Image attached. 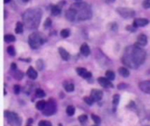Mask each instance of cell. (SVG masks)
I'll use <instances>...</instances> for the list:
<instances>
[{
	"label": "cell",
	"mask_w": 150,
	"mask_h": 126,
	"mask_svg": "<svg viewBox=\"0 0 150 126\" xmlns=\"http://www.w3.org/2000/svg\"><path fill=\"white\" fill-rule=\"evenodd\" d=\"M146 59V53L139 46H132L126 49L122 58L123 63L131 68H137Z\"/></svg>",
	"instance_id": "6da1fadb"
},
{
	"label": "cell",
	"mask_w": 150,
	"mask_h": 126,
	"mask_svg": "<svg viewBox=\"0 0 150 126\" xmlns=\"http://www.w3.org/2000/svg\"><path fill=\"white\" fill-rule=\"evenodd\" d=\"M42 12L39 8L28 9L23 14V21L28 29H35L39 26Z\"/></svg>",
	"instance_id": "7a4b0ae2"
},
{
	"label": "cell",
	"mask_w": 150,
	"mask_h": 126,
	"mask_svg": "<svg viewBox=\"0 0 150 126\" xmlns=\"http://www.w3.org/2000/svg\"><path fill=\"white\" fill-rule=\"evenodd\" d=\"M72 8H74L76 12V20H87L89 19L92 16V10L89 6L86 3L83 2H77L72 5Z\"/></svg>",
	"instance_id": "3957f363"
},
{
	"label": "cell",
	"mask_w": 150,
	"mask_h": 126,
	"mask_svg": "<svg viewBox=\"0 0 150 126\" xmlns=\"http://www.w3.org/2000/svg\"><path fill=\"white\" fill-rule=\"evenodd\" d=\"M45 42V39L40 33H33L29 36L28 43L33 49H38Z\"/></svg>",
	"instance_id": "277c9868"
},
{
	"label": "cell",
	"mask_w": 150,
	"mask_h": 126,
	"mask_svg": "<svg viewBox=\"0 0 150 126\" xmlns=\"http://www.w3.org/2000/svg\"><path fill=\"white\" fill-rule=\"evenodd\" d=\"M5 116L7 120V123L11 126H20L22 123L21 118L19 116V115H17L14 112L6 110L5 111Z\"/></svg>",
	"instance_id": "5b68a950"
},
{
	"label": "cell",
	"mask_w": 150,
	"mask_h": 126,
	"mask_svg": "<svg viewBox=\"0 0 150 126\" xmlns=\"http://www.w3.org/2000/svg\"><path fill=\"white\" fill-rule=\"evenodd\" d=\"M43 115L49 116L54 115L56 112V103L54 102V100L53 99H49L47 103H46V106L44 108V110H42Z\"/></svg>",
	"instance_id": "8992f818"
},
{
	"label": "cell",
	"mask_w": 150,
	"mask_h": 126,
	"mask_svg": "<svg viewBox=\"0 0 150 126\" xmlns=\"http://www.w3.org/2000/svg\"><path fill=\"white\" fill-rule=\"evenodd\" d=\"M117 12L120 15L121 17L123 18H133L135 14V12L132 9H129V8H124V7H119L117 9Z\"/></svg>",
	"instance_id": "52a82bcc"
},
{
	"label": "cell",
	"mask_w": 150,
	"mask_h": 126,
	"mask_svg": "<svg viewBox=\"0 0 150 126\" xmlns=\"http://www.w3.org/2000/svg\"><path fill=\"white\" fill-rule=\"evenodd\" d=\"M91 97L94 102H98L103 97V92L99 89H93L91 93Z\"/></svg>",
	"instance_id": "ba28073f"
},
{
	"label": "cell",
	"mask_w": 150,
	"mask_h": 126,
	"mask_svg": "<svg viewBox=\"0 0 150 126\" xmlns=\"http://www.w3.org/2000/svg\"><path fill=\"white\" fill-rule=\"evenodd\" d=\"M140 90L146 94H150V81H144L139 84Z\"/></svg>",
	"instance_id": "9c48e42d"
},
{
	"label": "cell",
	"mask_w": 150,
	"mask_h": 126,
	"mask_svg": "<svg viewBox=\"0 0 150 126\" xmlns=\"http://www.w3.org/2000/svg\"><path fill=\"white\" fill-rule=\"evenodd\" d=\"M76 72H77V74L81 76V77H83V78H84V79H89V78H91L92 77V73H89V71H87L85 68H76Z\"/></svg>",
	"instance_id": "30bf717a"
},
{
	"label": "cell",
	"mask_w": 150,
	"mask_h": 126,
	"mask_svg": "<svg viewBox=\"0 0 150 126\" xmlns=\"http://www.w3.org/2000/svg\"><path fill=\"white\" fill-rule=\"evenodd\" d=\"M98 83H99L102 87H104V88H111V87H113V85H112V83L111 82V81L108 80L106 77H105H105H99V78L98 79Z\"/></svg>",
	"instance_id": "8fae6325"
},
{
	"label": "cell",
	"mask_w": 150,
	"mask_h": 126,
	"mask_svg": "<svg viewBox=\"0 0 150 126\" xmlns=\"http://www.w3.org/2000/svg\"><path fill=\"white\" fill-rule=\"evenodd\" d=\"M11 70L12 72L13 73V76L16 80H21L23 78V73H21L20 71H19L17 69V66L14 64H12V67H11Z\"/></svg>",
	"instance_id": "7c38bea8"
},
{
	"label": "cell",
	"mask_w": 150,
	"mask_h": 126,
	"mask_svg": "<svg viewBox=\"0 0 150 126\" xmlns=\"http://www.w3.org/2000/svg\"><path fill=\"white\" fill-rule=\"evenodd\" d=\"M66 18L69 21H76V12L74 8H70L66 12Z\"/></svg>",
	"instance_id": "4fadbf2b"
},
{
	"label": "cell",
	"mask_w": 150,
	"mask_h": 126,
	"mask_svg": "<svg viewBox=\"0 0 150 126\" xmlns=\"http://www.w3.org/2000/svg\"><path fill=\"white\" fill-rule=\"evenodd\" d=\"M148 24V20L147 18H136L133 21V25L137 28V27H141V26H145Z\"/></svg>",
	"instance_id": "5bb4252c"
},
{
	"label": "cell",
	"mask_w": 150,
	"mask_h": 126,
	"mask_svg": "<svg viewBox=\"0 0 150 126\" xmlns=\"http://www.w3.org/2000/svg\"><path fill=\"white\" fill-rule=\"evenodd\" d=\"M26 75H27V76L30 79H32V80H35L37 78V76H38V74H37L36 70L34 68H32V67H30L28 68V70L26 72Z\"/></svg>",
	"instance_id": "9a60e30c"
},
{
	"label": "cell",
	"mask_w": 150,
	"mask_h": 126,
	"mask_svg": "<svg viewBox=\"0 0 150 126\" xmlns=\"http://www.w3.org/2000/svg\"><path fill=\"white\" fill-rule=\"evenodd\" d=\"M147 43V38L145 34H140L137 39V46H146Z\"/></svg>",
	"instance_id": "2e32d148"
},
{
	"label": "cell",
	"mask_w": 150,
	"mask_h": 126,
	"mask_svg": "<svg viewBox=\"0 0 150 126\" xmlns=\"http://www.w3.org/2000/svg\"><path fill=\"white\" fill-rule=\"evenodd\" d=\"M80 52L83 56H88L89 53H91V50H89V47L87 44H83L81 46L80 48Z\"/></svg>",
	"instance_id": "e0dca14e"
},
{
	"label": "cell",
	"mask_w": 150,
	"mask_h": 126,
	"mask_svg": "<svg viewBox=\"0 0 150 126\" xmlns=\"http://www.w3.org/2000/svg\"><path fill=\"white\" fill-rule=\"evenodd\" d=\"M59 53H60V55H61L62 59L64 60H68L69 59V53L63 47L59 48Z\"/></svg>",
	"instance_id": "ac0fdd59"
},
{
	"label": "cell",
	"mask_w": 150,
	"mask_h": 126,
	"mask_svg": "<svg viewBox=\"0 0 150 126\" xmlns=\"http://www.w3.org/2000/svg\"><path fill=\"white\" fill-rule=\"evenodd\" d=\"M63 88L64 89L67 91V92H72L74 91V88H75V86L72 82L70 81H65L63 83Z\"/></svg>",
	"instance_id": "d6986e66"
},
{
	"label": "cell",
	"mask_w": 150,
	"mask_h": 126,
	"mask_svg": "<svg viewBox=\"0 0 150 126\" xmlns=\"http://www.w3.org/2000/svg\"><path fill=\"white\" fill-rule=\"evenodd\" d=\"M118 73H119V75H120L121 76H123V77H128L129 76V75H130V72H129V70L127 68H120L118 69Z\"/></svg>",
	"instance_id": "ffe728a7"
},
{
	"label": "cell",
	"mask_w": 150,
	"mask_h": 126,
	"mask_svg": "<svg viewBox=\"0 0 150 126\" xmlns=\"http://www.w3.org/2000/svg\"><path fill=\"white\" fill-rule=\"evenodd\" d=\"M61 8H60L59 6H56V5H54V6H52V8H51V13H52V15H54V16H58L60 13H61Z\"/></svg>",
	"instance_id": "44dd1931"
},
{
	"label": "cell",
	"mask_w": 150,
	"mask_h": 126,
	"mask_svg": "<svg viewBox=\"0 0 150 126\" xmlns=\"http://www.w3.org/2000/svg\"><path fill=\"white\" fill-rule=\"evenodd\" d=\"M35 96H36V97H38V98H42V97H44L46 96V94H45V92H44L42 89L37 88V89L35 90Z\"/></svg>",
	"instance_id": "7402d4cb"
},
{
	"label": "cell",
	"mask_w": 150,
	"mask_h": 126,
	"mask_svg": "<svg viewBox=\"0 0 150 126\" xmlns=\"http://www.w3.org/2000/svg\"><path fill=\"white\" fill-rule=\"evenodd\" d=\"M75 111H76V109H75V107H74V106H72V105L68 106V108H67V110H66L67 115H68V116H73V115L75 114Z\"/></svg>",
	"instance_id": "603a6c76"
},
{
	"label": "cell",
	"mask_w": 150,
	"mask_h": 126,
	"mask_svg": "<svg viewBox=\"0 0 150 126\" xmlns=\"http://www.w3.org/2000/svg\"><path fill=\"white\" fill-rule=\"evenodd\" d=\"M45 106H46V102L43 101V100L39 101V102L36 103V108H37V110H43L44 108H45Z\"/></svg>",
	"instance_id": "cb8c5ba5"
},
{
	"label": "cell",
	"mask_w": 150,
	"mask_h": 126,
	"mask_svg": "<svg viewBox=\"0 0 150 126\" xmlns=\"http://www.w3.org/2000/svg\"><path fill=\"white\" fill-rule=\"evenodd\" d=\"M15 32L16 34H21L23 32V25L21 22H18L16 25V28H15Z\"/></svg>",
	"instance_id": "d4e9b609"
},
{
	"label": "cell",
	"mask_w": 150,
	"mask_h": 126,
	"mask_svg": "<svg viewBox=\"0 0 150 126\" xmlns=\"http://www.w3.org/2000/svg\"><path fill=\"white\" fill-rule=\"evenodd\" d=\"M105 76H106V78L108 79V80H110V81H113L114 79H115V74L112 72V71H107L106 73H105Z\"/></svg>",
	"instance_id": "484cf974"
},
{
	"label": "cell",
	"mask_w": 150,
	"mask_h": 126,
	"mask_svg": "<svg viewBox=\"0 0 150 126\" xmlns=\"http://www.w3.org/2000/svg\"><path fill=\"white\" fill-rule=\"evenodd\" d=\"M69 34H70V32H69V30H68V29H63V30H62V32H61V36H62L63 38H67V37L69 36Z\"/></svg>",
	"instance_id": "4316f807"
},
{
	"label": "cell",
	"mask_w": 150,
	"mask_h": 126,
	"mask_svg": "<svg viewBox=\"0 0 150 126\" xmlns=\"http://www.w3.org/2000/svg\"><path fill=\"white\" fill-rule=\"evenodd\" d=\"M5 40L6 42H13L15 40V37L12 34H6L5 36Z\"/></svg>",
	"instance_id": "83f0119b"
},
{
	"label": "cell",
	"mask_w": 150,
	"mask_h": 126,
	"mask_svg": "<svg viewBox=\"0 0 150 126\" xmlns=\"http://www.w3.org/2000/svg\"><path fill=\"white\" fill-rule=\"evenodd\" d=\"M119 94H114L113 96V100H112V103H113V105L114 106H117L118 104V102H119Z\"/></svg>",
	"instance_id": "f1b7e54d"
},
{
	"label": "cell",
	"mask_w": 150,
	"mask_h": 126,
	"mask_svg": "<svg viewBox=\"0 0 150 126\" xmlns=\"http://www.w3.org/2000/svg\"><path fill=\"white\" fill-rule=\"evenodd\" d=\"M7 53H8V54H9V55H11V56H14V55H15V53H16L14 47H12V46H10V47H7Z\"/></svg>",
	"instance_id": "f546056e"
},
{
	"label": "cell",
	"mask_w": 150,
	"mask_h": 126,
	"mask_svg": "<svg viewBox=\"0 0 150 126\" xmlns=\"http://www.w3.org/2000/svg\"><path fill=\"white\" fill-rule=\"evenodd\" d=\"M92 120L94 121V123H95L96 124H99V123H101V119H100V117H99L98 116H97V115L92 114Z\"/></svg>",
	"instance_id": "4dcf8cb0"
},
{
	"label": "cell",
	"mask_w": 150,
	"mask_h": 126,
	"mask_svg": "<svg viewBox=\"0 0 150 126\" xmlns=\"http://www.w3.org/2000/svg\"><path fill=\"white\" fill-rule=\"evenodd\" d=\"M78 120H79V122H80L82 124H83V123H85L87 122L88 117H87L86 115H82V116H80L78 117Z\"/></svg>",
	"instance_id": "1f68e13d"
},
{
	"label": "cell",
	"mask_w": 150,
	"mask_h": 126,
	"mask_svg": "<svg viewBox=\"0 0 150 126\" xmlns=\"http://www.w3.org/2000/svg\"><path fill=\"white\" fill-rule=\"evenodd\" d=\"M84 102H85L88 105H92V104H93V103H94V101L92 99V97H84Z\"/></svg>",
	"instance_id": "d6a6232c"
},
{
	"label": "cell",
	"mask_w": 150,
	"mask_h": 126,
	"mask_svg": "<svg viewBox=\"0 0 150 126\" xmlns=\"http://www.w3.org/2000/svg\"><path fill=\"white\" fill-rule=\"evenodd\" d=\"M39 126H52V124H51V123L49 121L43 120V121H41L39 123Z\"/></svg>",
	"instance_id": "836d02e7"
},
{
	"label": "cell",
	"mask_w": 150,
	"mask_h": 126,
	"mask_svg": "<svg viewBox=\"0 0 150 126\" xmlns=\"http://www.w3.org/2000/svg\"><path fill=\"white\" fill-rule=\"evenodd\" d=\"M37 67L40 70H42V68H43V61L41 60H39L37 61Z\"/></svg>",
	"instance_id": "e575fe53"
},
{
	"label": "cell",
	"mask_w": 150,
	"mask_h": 126,
	"mask_svg": "<svg viewBox=\"0 0 150 126\" xmlns=\"http://www.w3.org/2000/svg\"><path fill=\"white\" fill-rule=\"evenodd\" d=\"M143 7L144 8H150V0H145L143 2Z\"/></svg>",
	"instance_id": "d590c367"
},
{
	"label": "cell",
	"mask_w": 150,
	"mask_h": 126,
	"mask_svg": "<svg viewBox=\"0 0 150 126\" xmlns=\"http://www.w3.org/2000/svg\"><path fill=\"white\" fill-rule=\"evenodd\" d=\"M13 90H14V93H15V94H19L21 88H20V87H19V85H15L14 88H13Z\"/></svg>",
	"instance_id": "8d00e7d4"
},
{
	"label": "cell",
	"mask_w": 150,
	"mask_h": 126,
	"mask_svg": "<svg viewBox=\"0 0 150 126\" xmlns=\"http://www.w3.org/2000/svg\"><path fill=\"white\" fill-rule=\"evenodd\" d=\"M50 25H51V19L50 18H47V20H46V22L44 24V26H45V28H48Z\"/></svg>",
	"instance_id": "74e56055"
},
{
	"label": "cell",
	"mask_w": 150,
	"mask_h": 126,
	"mask_svg": "<svg viewBox=\"0 0 150 126\" xmlns=\"http://www.w3.org/2000/svg\"><path fill=\"white\" fill-rule=\"evenodd\" d=\"M118 88H119V89H122V88H127V85L125 84V83H120L118 86Z\"/></svg>",
	"instance_id": "f35d334b"
},
{
	"label": "cell",
	"mask_w": 150,
	"mask_h": 126,
	"mask_svg": "<svg viewBox=\"0 0 150 126\" xmlns=\"http://www.w3.org/2000/svg\"><path fill=\"white\" fill-rule=\"evenodd\" d=\"M10 1H11V0H4V2H5V3H9Z\"/></svg>",
	"instance_id": "ab89813d"
},
{
	"label": "cell",
	"mask_w": 150,
	"mask_h": 126,
	"mask_svg": "<svg viewBox=\"0 0 150 126\" xmlns=\"http://www.w3.org/2000/svg\"><path fill=\"white\" fill-rule=\"evenodd\" d=\"M22 1H24V2H28L29 0H22Z\"/></svg>",
	"instance_id": "60d3db41"
},
{
	"label": "cell",
	"mask_w": 150,
	"mask_h": 126,
	"mask_svg": "<svg viewBox=\"0 0 150 126\" xmlns=\"http://www.w3.org/2000/svg\"><path fill=\"white\" fill-rule=\"evenodd\" d=\"M76 1H77V2H80V1H81V0H76Z\"/></svg>",
	"instance_id": "b9f144b4"
},
{
	"label": "cell",
	"mask_w": 150,
	"mask_h": 126,
	"mask_svg": "<svg viewBox=\"0 0 150 126\" xmlns=\"http://www.w3.org/2000/svg\"><path fill=\"white\" fill-rule=\"evenodd\" d=\"M27 126H31V125H27Z\"/></svg>",
	"instance_id": "7bdbcfd3"
}]
</instances>
